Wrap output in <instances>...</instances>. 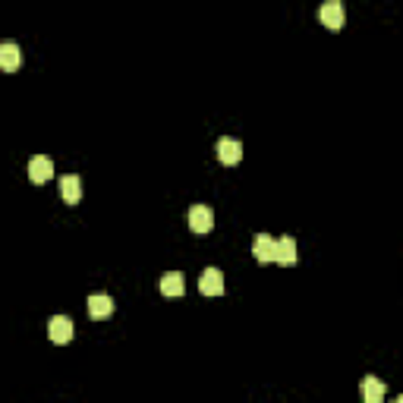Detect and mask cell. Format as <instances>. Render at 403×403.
Masks as SVG:
<instances>
[{
    "label": "cell",
    "instance_id": "277c9868",
    "mask_svg": "<svg viewBox=\"0 0 403 403\" xmlns=\"http://www.w3.org/2000/svg\"><path fill=\"white\" fill-rule=\"evenodd\" d=\"M51 177H54V161L44 155H35L32 161H28V180L42 186V183H48Z\"/></svg>",
    "mask_w": 403,
    "mask_h": 403
},
{
    "label": "cell",
    "instance_id": "4fadbf2b",
    "mask_svg": "<svg viewBox=\"0 0 403 403\" xmlns=\"http://www.w3.org/2000/svg\"><path fill=\"white\" fill-rule=\"evenodd\" d=\"M183 290H186V280L180 271H167L161 277V293L164 296H183Z\"/></svg>",
    "mask_w": 403,
    "mask_h": 403
},
{
    "label": "cell",
    "instance_id": "5b68a950",
    "mask_svg": "<svg viewBox=\"0 0 403 403\" xmlns=\"http://www.w3.org/2000/svg\"><path fill=\"white\" fill-rule=\"evenodd\" d=\"M198 290H202V296H221L224 293V274L218 268H205L198 277Z\"/></svg>",
    "mask_w": 403,
    "mask_h": 403
},
{
    "label": "cell",
    "instance_id": "ba28073f",
    "mask_svg": "<svg viewBox=\"0 0 403 403\" xmlns=\"http://www.w3.org/2000/svg\"><path fill=\"white\" fill-rule=\"evenodd\" d=\"M60 196L67 205H76L79 198H83V180L76 177V173H67V177H60Z\"/></svg>",
    "mask_w": 403,
    "mask_h": 403
},
{
    "label": "cell",
    "instance_id": "8992f818",
    "mask_svg": "<svg viewBox=\"0 0 403 403\" xmlns=\"http://www.w3.org/2000/svg\"><path fill=\"white\" fill-rule=\"evenodd\" d=\"M218 161L221 164H239V157H243V145L237 142V139H218Z\"/></svg>",
    "mask_w": 403,
    "mask_h": 403
},
{
    "label": "cell",
    "instance_id": "5bb4252c",
    "mask_svg": "<svg viewBox=\"0 0 403 403\" xmlns=\"http://www.w3.org/2000/svg\"><path fill=\"white\" fill-rule=\"evenodd\" d=\"M391 403H403V397H397V400H391Z\"/></svg>",
    "mask_w": 403,
    "mask_h": 403
},
{
    "label": "cell",
    "instance_id": "9c48e42d",
    "mask_svg": "<svg viewBox=\"0 0 403 403\" xmlns=\"http://www.w3.org/2000/svg\"><path fill=\"white\" fill-rule=\"evenodd\" d=\"M274 243H277V239L268 237V233H259V237H255L252 255H255V261H259V265H268V261H274Z\"/></svg>",
    "mask_w": 403,
    "mask_h": 403
},
{
    "label": "cell",
    "instance_id": "3957f363",
    "mask_svg": "<svg viewBox=\"0 0 403 403\" xmlns=\"http://www.w3.org/2000/svg\"><path fill=\"white\" fill-rule=\"evenodd\" d=\"M212 227H214V212L212 208H205V205H192L189 208V230L192 233H212Z\"/></svg>",
    "mask_w": 403,
    "mask_h": 403
},
{
    "label": "cell",
    "instance_id": "7c38bea8",
    "mask_svg": "<svg viewBox=\"0 0 403 403\" xmlns=\"http://www.w3.org/2000/svg\"><path fill=\"white\" fill-rule=\"evenodd\" d=\"M384 400V381H378L375 375L362 378V403H381Z\"/></svg>",
    "mask_w": 403,
    "mask_h": 403
},
{
    "label": "cell",
    "instance_id": "8fae6325",
    "mask_svg": "<svg viewBox=\"0 0 403 403\" xmlns=\"http://www.w3.org/2000/svg\"><path fill=\"white\" fill-rule=\"evenodd\" d=\"M110 312H114V300H110L108 293H92V296H89V315H92L95 321L108 318Z\"/></svg>",
    "mask_w": 403,
    "mask_h": 403
},
{
    "label": "cell",
    "instance_id": "30bf717a",
    "mask_svg": "<svg viewBox=\"0 0 403 403\" xmlns=\"http://www.w3.org/2000/svg\"><path fill=\"white\" fill-rule=\"evenodd\" d=\"M19 63H22L19 44H13V42H3V44H0V69L13 73V69H19Z\"/></svg>",
    "mask_w": 403,
    "mask_h": 403
},
{
    "label": "cell",
    "instance_id": "52a82bcc",
    "mask_svg": "<svg viewBox=\"0 0 403 403\" xmlns=\"http://www.w3.org/2000/svg\"><path fill=\"white\" fill-rule=\"evenodd\" d=\"M274 261L277 265H296V239L293 237H280L274 243Z\"/></svg>",
    "mask_w": 403,
    "mask_h": 403
},
{
    "label": "cell",
    "instance_id": "6da1fadb",
    "mask_svg": "<svg viewBox=\"0 0 403 403\" xmlns=\"http://www.w3.org/2000/svg\"><path fill=\"white\" fill-rule=\"evenodd\" d=\"M318 19L331 28V32H341L343 22H347V13H343V3L341 0H328V3H321L318 10Z\"/></svg>",
    "mask_w": 403,
    "mask_h": 403
},
{
    "label": "cell",
    "instance_id": "7a4b0ae2",
    "mask_svg": "<svg viewBox=\"0 0 403 403\" xmlns=\"http://www.w3.org/2000/svg\"><path fill=\"white\" fill-rule=\"evenodd\" d=\"M73 334H76V328H73V321L67 318V315H54V318L48 321V337H51V343H69L73 341Z\"/></svg>",
    "mask_w": 403,
    "mask_h": 403
}]
</instances>
